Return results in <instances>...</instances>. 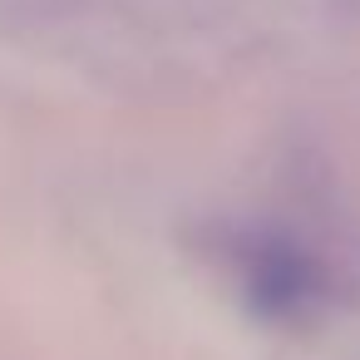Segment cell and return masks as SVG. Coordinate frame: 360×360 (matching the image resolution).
Wrapping results in <instances>:
<instances>
[{
	"mask_svg": "<svg viewBox=\"0 0 360 360\" xmlns=\"http://www.w3.org/2000/svg\"><path fill=\"white\" fill-rule=\"evenodd\" d=\"M237 252H242V286H247L242 296L262 316H296L316 301L321 266L296 242H286L276 232H262V237L242 242Z\"/></svg>",
	"mask_w": 360,
	"mask_h": 360,
	"instance_id": "1",
	"label": "cell"
}]
</instances>
